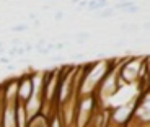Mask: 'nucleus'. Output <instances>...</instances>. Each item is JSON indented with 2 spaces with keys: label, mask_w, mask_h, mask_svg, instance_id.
I'll return each instance as SVG.
<instances>
[{
  "label": "nucleus",
  "mask_w": 150,
  "mask_h": 127,
  "mask_svg": "<svg viewBox=\"0 0 150 127\" xmlns=\"http://www.w3.org/2000/svg\"><path fill=\"white\" fill-rule=\"evenodd\" d=\"M18 101L26 103L34 93L33 88V82H31V73H23L21 77H18Z\"/></svg>",
  "instance_id": "nucleus-1"
},
{
  "label": "nucleus",
  "mask_w": 150,
  "mask_h": 127,
  "mask_svg": "<svg viewBox=\"0 0 150 127\" xmlns=\"http://www.w3.org/2000/svg\"><path fill=\"white\" fill-rule=\"evenodd\" d=\"M15 103H10V104H5L4 109V116H2V124L0 127H16V119H15Z\"/></svg>",
  "instance_id": "nucleus-2"
},
{
  "label": "nucleus",
  "mask_w": 150,
  "mask_h": 127,
  "mask_svg": "<svg viewBox=\"0 0 150 127\" xmlns=\"http://www.w3.org/2000/svg\"><path fill=\"white\" fill-rule=\"evenodd\" d=\"M15 119H16V127H26L28 117H26L25 106H23L21 101H16L15 104Z\"/></svg>",
  "instance_id": "nucleus-3"
},
{
  "label": "nucleus",
  "mask_w": 150,
  "mask_h": 127,
  "mask_svg": "<svg viewBox=\"0 0 150 127\" xmlns=\"http://www.w3.org/2000/svg\"><path fill=\"white\" fill-rule=\"evenodd\" d=\"M26 127H49V119H46L41 112L33 116L31 119H28Z\"/></svg>",
  "instance_id": "nucleus-4"
},
{
  "label": "nucleus",
  "mask_w": 150,
  "mask_h": 127,
  "mask_svg": "<svg viewBox=\"0 0 150 127\" xmlns=\"http://www.w3.org/2000/svg\"><path fill=\"white\" fill-rule=\"evenodd\" d=\"M106 7H108V2H105V0H96V2H88L86 4V8L91 11H101Z\"/></svg>",
  "instance_id": "nucleus-5"
},
{
  "label": "nucleus",
  "mask_w": 150,
  "mask_h": 127,
  "mask_svg": "<svg viewBox=\"0 0 150 127\" xmlns=\"http://www.w3.org/2000/svg\"><path fill=\"white\" fill-rule=\"evenodd\" d=\"M112 13H114V10H112V8H105V10L98 11V16H96V18H111Z\"/></svg>",
  "instance_id": "nucleus-6"
},
{
  "label": "nucleus",
  "mask_w": 150,
  "mask_h": 127,
  "mask_svg": "<svg viewBox=\"0 0 150 127\" xmlns=\"http://www.w3.org/2000/svg\"><path fill=\"white\" fill-rule=\"evenodd\" d=\"M25 30H30V25H26V23H20V25H13V26H11V31H16V33L25 31Z\"/></svg>",
  "instance_id": "nucleus-7"
},
{
  "label": "nucleus",
  "mask_w": 150,
  "mask_h": 127,
  "mask_svg": "<svg viewBox=\"0 0 150 127\" xmlns=\"http://www.w3.org/2000/svg\"><path fill=\"white\" fill-rule=\"evenodd\" d=\"M121 28L126 31H137L139 30V25L137 23H129V25H121Z\"/></svg>",
  "instance_id": "nucleus-8"
},
{
  "label": "nucleus",
  "mask_w": 150,
  "mask_h": 127,
  "mask_svg": "<svg viewBox=\"0 0 150 127\" xmlns=\"http://www.w3.org/2000/svg\"><path fill=\"white\" fill-rule=\"evenodd\" d=\"M139 10H140L139 7H135V5H131V7H127V8H126L124 11H127V13H137Z\"/></svg>",
  "instance_id": "nucleus-9"
},
{
  "label": "nucleus",
  "mask_w": 150,
  "mask_h": 127,
  "mask_svg": "<svg viewBox=\"0 0 150 127\" xmlns=\"http://www.w3.org/2000/svg\"><path fill=\"white\" fill-rule=\"evenodd\" d=\"M62 18H64V11H56V15H54V20H56V21H60Z\"/></svg>",
  "instance_id": "nucleus-10"
},
{
  "label": "nucleus",
  "mask_w": 150,
  "mask_h": 127,
  "mask_svg": "<svg viewBox=\"0 0 150 127\" xmlns=\"http://www.w3.org/2000/svg\"><path fill=\"white\" fill-rule=\"evenodd\" d=\"M44 44H46V39H39V41L36 42V49L39 51L41 47H44Z\"/></svg>",
  "instance_id": "nucleus-11"
},
{
  "label": "nucleus",
  "mask_w": 150,
  "mask_h": 127,
  "mask_svg": "<svg viewBox=\"0 0 150 127\" xmlns=\"http://www.w3.org/2000/svg\"><path fill=\"white\" fill-rule=\"evenodd\" d=\"M0 62H2V64H8V62H10V59H8V57H0Z\"/></svg>",
  "instance_id": "nucleus-12"
},
{
  "label": "nucleus",
  "mask_w": 150,
  "mask_h": 127,
  "mask_svg": "<svg viewBox=\"0 0 150 127\" xmlns=\"http://www.w3.org/2000/svg\"><path fill=\"white\" fill-rule=\"evenodd\" d=\"M11 44H13V47H16V46L20 44V39H13V41H11Z\"/></svg>",
  "instance_id": "nucleus-13"
},
{
  "label": "nucleus",
  "mask_w": 150,
  "mask_h": 127,
  "mask_svg": "<svg viewBox=\"0 0 150 127\" xmlns=\"http://www.w3.org/2000/svg\"><path fill=\"white\" fill-rule=\"evenodd\" d=\"M2 47H4V46H2V42H0V49H2Z\"/></svg>",
  "instance_id": "nucleus-14"
}]
</instances>
